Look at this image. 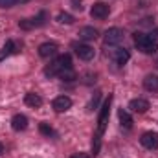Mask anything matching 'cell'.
<instances>
[{"label":"cell","instance_id":"obj_10","mask_svg":"<svg viewBox=\"0 0 158 158\" xmlns=\"http://www.w3.org/2000/svg\"><path fill=\"white\" fill-rule=\"evenodd\" d=\"M55 53H57V44H55V42H44V44L39 46V55L44 57V59L53 57Z\"/></svg>","mask_w":158,"mask_h":158},{"label":"cell","instance_id":"obj_7","mask_svg":"<svg viewBox=\"0 0 158 158\" xmlns=\"http://www.w3.org/2000/svg\"><path fill=\"white\" fill-rule=\"evenodd\" d=\"M52 107H53L55 112H64V110H68V109L72 107V99H70L68 96H57V98L53 99Z\"/></svg>","mask_w":158,"mask_h":158},{"label":"cell","instance_id":"obj_20","mask_svg":"<svg viewBox=\"0 0 158 158\" xmlns=\"http://www.w3.org/2000/svg\"><path fill=\"white\" fill-rule=\"evenodd\" d=\"M19 26H20L22 30H31V28H35L33 19H24V20H20V22H19Z\"/></svg>","mask_w":158,"mask_h":158},{"label":"cell","instance_id":"obj_8","mask_svg":"<svg viewBox=\"0 0 158 158\" xmlns=\"http://www.w3.org/2000/svg\"><path fill=\"white\" fill-rule=\"evenodd\" d=\"M76 53H77L79 59H83V61H90V59H94V48L92 46H88V44H77L76 46Z\"/></svg>","mask_w":158,"mask_h":158},{"label":"cell","instance_id":"obj_3","mask_svg":"<svg viewBox=\"0 0 158 158\" xmlns=\"http://www.w3.org/2000/svg\"><path fill=\"white\" fill-rule=\"evenodd\" d=\"M134 44L138 46L140 52H143V53H147V55L156 53V50H158V44L153 40V37L143 35V33H134Z\"/></svg>","mask_w":158,"mask_h":158},{"label":"cell","instance_id":"obj_5","mask_svg":"<svg viewBox=\"0 0 158 158\" xmlns=\"http://www.w3.org/2000/svg\"><path fill=\"white\" fill-rule=\"evenodd\" d=\"M109 13H110V7H109L105 2H96V4L92 6V9H90V15H92L94 19H107Z\"/></svg>","mask_w":158,"mask_h":158},{"label":"cell","instance_id":"obj_13","mask_svg":"<svg viewBox=\"0 0 158 158\" xmlns=\"http://www.w3.org/2000/svg\"><path fill=\"white\" fill-rule=\"evenodd\" d=\"M79 37H81L83 40H92V39L98 37V30L92 28V26H85V28L79 30Z\"/></svg>","mask_w":158,"mask_h":158},{"label":"cell","instance_id":"obj_23","mask_svg":"<svg viewBox=\"0 0 158 158\" xmlns=\"http://www.w3.org/2000/svg\"><path fill=\"white\" fill-rule=\"evenodd\" d=\"M70 158H90L86 153H76V155H72Z\"/></svg>","mask_w":158,"mask_h":158},{"label":"cell","instance_id":"obj_1","mask_svg":"<svg viewBox=\"0 0 158 158\" xmlns=\"http://www.w3.org/2000/svg\"><path fill=\"white\" fill-rule=\"evenodd\" d=\"M110 103H112V96H109V99H107V101L103 103V107H101V112H99V119H98V132H96V136H94V143H92L94 155H98V151H99V143H101V134L105 132V127H107V121H109Z\"/></svg>","mask_w":158,"mask_h":158},{"label":"cell","instance_id":"obj_14","mask_svg":"<svg viewBox=\"0 0 158 158\" xmlns=\"http://www.w3.org/2000/svg\"><path fill=\"white\" fill-rule=\"evenodd\" d=\"M143 88L149 92H158V76H147L143 79Z\"/></svg>","mask_w":158,"mask_h":158},{"label":"cell","instance_id":"obj_6","mask_svg":"<svg viewBox=\"0 0 158 158\" xmlns=\"http://www.w3.org/2000/svg\"><path fill=\"white\" fill-rule=\"evenodd\" d=\"M121 39H123V31L119 28H110L105 33V44L107 46H114V44L121 42Z\"/></svg>","mask_w":158,"mask_h":158},{"label":"cell","instance_id":"obj_22","mask_svg":"<svg viewBox=\"0 0 158 158\" xmlns=\"http://www.w3.org/2000/svg\"><path fill=\"white\" fill-rule=\"evenodd\" d=\"M59 77L63 79V81H72L74 79V74H72V70H64V72L59 74Z\"/></svg>","mask_w":158,"mask_h":158},{"label":"cell","instance_id":"obj_24","mask_svg":"<svg viewBox=\"0 0 158 158\" xmlns=\"http://www.w3.org/2000/svg\"><path fill=\"white\" fill-rule=\"evenodd\" d=\"M2 153H4V145L0 143V155H2Z\"/></svg>","mask_w":158,"mask_h":158},{"label":"cell","instance_id":"obj_19","mask_svg":"<svg viewBox=\"0 0 158 158\" xmlns=\"http://www.w3.org/2000/svg\"><path fill=\"white\" fill-rule=\"evenodd\" d=\"M39 131L44 134V136H53V134H55V131H53L50 125H46V123H40V125H39Z\"/></svg>","mask_w":158,"mask_h":158},{"label":"cell","instance_id":"obj_11","mask_svg":"<svg viewBox=\"0 0 158 158\" xmlns=\"http://www.w3.org/2000/svg\"><path fill=\"white\" fill-rule=\"evenodd\" d=\"M24 103H26L28 107L39 109L40 105H42V98H40L39 94H35V92H28V94H26V98H24Z\"/></svg>","mask_w":158,"mask_h":158},{"label":"cell","instance_id":"obj_2","mask_svg":"<svg viewBox=\"0 0 158 158\" xmlns=\"http://www.w3.org/2000/svg\"><path fill=\"white\" fill-rule=\"evenodd\" d=\"M64 70H72V57H70L68 53L57 57V59L53 61V64H50V66L44 70V74H46V76H59V74L64 72Z\"/></svg>","mask_w":158,"mask_h":158},{"label":"cell","instance_id":"obj_21","mask_svg":"<svg viewBox=\"0 0 158 158\" xmlns=\"http://www.w3.org/2000/svg\"><path fill=\"white\" fill-rule=\"evenodd\" d=\"M17 2H26V0H0V7H11Z\"/></svg>","mask_w":158,"mask_h":158},{"label":"cell","instance_id":"obj_15","mask_svg":"<svg viewBox=\"0 0 158 158\" xmlns=\"http://www.w3.org/2000/svg\"><path fill=\"white\" fill-rule=\"evenodd\" d=\"M129 59H131V55H129V52H127L125 48H118V50L114 52V61H116V64H125Z\"/></svg>","mask_w":158,"mask_h":158},{"label":"cell","instance_id":"obj_12","mask_svg":"<svg viewBox=\"0 0 158 158\" xmlns=\"http://www.w3.org/2000/svg\"><path fill=\"white\" fill-rule=\"evenodd\" d=\"M11 127H13L15 131H24V129L28 127V118H26L24 114H15L13 119H11Z\"/></svg>","mask_w":158,"mask_h":158},{"label":"cell","instance_id":"obj_18","mask_svg":"<svg viewBox=\"0 0 158 158\" xmlns=\"http://www.w3.org/2000/svg\"><path fill=\"white\" fill-rule=\"evenodd\" d=\"M57 22H61V24H72L74 22V17L70 13H59L57 15Z\"/></svg>","mask_w":158,"mask_h":158},{"label":"cell","instance_id":"obj_17","mask_svg":"<svg viewBox=\"0 0 158 158\" xmlns=\"http://www.w3.org/2000/svg\"><path fill=\"white\" fill-rule=\"evenodd\" d=\"M119 121H121V127H125V129H131V127H132V118H131V114L125 112L123 109L119 110Z\"/></svg>","mask_w":158,"mask_h":158},{"label":"cell","instance_id":"obj_4","mask_svg":"<svg viewBox=\"0 0 158 158\" xmlns=\"http://www.w3.org/2000/svg\"><path fill=\"white\" fill-rule=\"evenodd\" d=\"M140 142H142V145L145 147V149H158V132H153V131H149V132H143L142 134V138H140Z\"/></svg>","mask_w":158,"mask_h":158},{"label":"cell","instance_id":"obj_9","mask_svg":"<svg viewBox=\"0 0 158 158\" xmlns=\"http://www.w3.org/2000/svg\"><path fill=\"white\" fill-rule=\"evenodd\" d=\"M129 109H131L132 112L143 114V112H147V110H149V101H147V99H142V98L132 99V101L129 103Z\"/></svg>","mask_w":158,"mask_h":158},{"label":"cell","instance_id":"obj_16","mask_svg":"<svg viewBox=\"0 0 158 158\" xmlns=\"http://www.w3.org/2000/svg\"><path fill=\"white\" fill-rule=\"evenodd\" d=\"M15 48H17L15 42H13V40H7V42L4 44V48L0 50V61H4V59H6L7 55H11V53H15V52H17Z\"/></svg>","mask_w":158,"mask_h":158}]
</instances>
